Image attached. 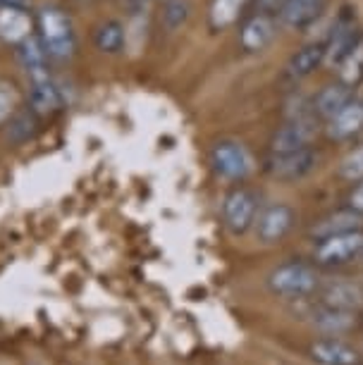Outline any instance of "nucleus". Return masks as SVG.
I'll return each instance as SVG.
<instances>
[{"label": "nucleus", "mask_w": 363, "mask_h": 365, "mask_svg": "<svg viewBox=\"0 0 363 365\" xmlns=\"http://www.w3.org/2000/svg\"><path fill=\"white\" fill-rule=\"evenodd\" d=\"M339 175L347 179V182H363V143L356 146L354 150L342 158L339 163Z\"/></svg>", "instance_id": "26"}, {"label": "nucleus", "mask_w": 363, "mask_h": 365, "mask_svg": "<svg viewBox=\"0 0 363 365\" xmlns=\"http://www.w3.org/2000/svg\"><path fill=\"white\" fill-rule=\"evenodd\" d=\"M189 19V3L187 0H168L163 8V22L168 29H177Z\"/></svg>", "instance_id": "28"}, {"label": "nucleus", "mask_w": 363, "mask_h": 365, "mask_svg": "<svg viewBox=\"0 0 363 365\" xmlns=\"http://www.w3.org/2000/svg\"><path fill=\"white\" fill-rule=\"evenodd\" d=\"M323 63H325V46L308 43L292 55L290 65H287V72H290V77H294V79H304L308 74L316 72Z\"/></svg>", "instance_id": "17"}, {"label": "nucleus", "mask_w": 363, "mask_h": 365, "mask_svg": "<svg viewBox=\"0 0 363 365\" xmlns=\"http://www.w3.org/2000/svg\"><path fill=\"white\" fill-rule=\"evenodd\" d=\"M313 168H316V153L311 148L297 150V153H270L265 160V170L282 182L304 179L306 175H311Z\"/></svg>", "instance_id": "7"}, {"label": "nucleus", "mask_w": 363, "mask_h": 365, "mask_svg": "<svg viewBox=\"0 0 363 365\" xmlns=\"http://www.w3.org/2000/svg\"><path fill=\"white\" fill-rule=\"evenodd\" d=\"M320 306L356 313L363 306V289L356 282H332L320 292Z\"/></svg>", "instance_id": "12"}, {"label": "nucleus", "mask_w": 363, "mask_h": 365, "mask_svg": "<svg viewBox=\"0 0 363 365\" xmlns=\"http://www.w3.org/2000/svg\"><path fill=\"white\" fill-rule=\"evenodd\" d=\"M308 356L318 365H361V354L352 344L337 336H323L316 339L308 349Z\"/></svg>", "instance_id": "9"}, {"label": "nucleus", "mask_w": 363, "mask_h": 365, "mask_svg": "<svg viewBox=\"0 0 363 365\" xmlns=\"http://www.w3.org/2000/svg\"><path fill=\"white\" fill-rule=\"evenodd\" d=\"M39 38L51 58L67 60L74 53L72 22L63 10L44 8L39 12Z\"/></svg>", "instance_id": "2"}, {"label": "nucleus", "mask_w": 363, "mask_h": 365, "mask_svg": "<svg viewBox=\"0 0 363 365\" xmlns=\"http://www.w3.org/2000/svg\"><path fill=\"white\" fill-rule=\"evenodd\" d=\"M356 322V313H347V311H334V308H325L320 306L316 313H313V325H316L320 332L337 336L344 334L354 327Z\"/></svg>", "instance_id": "19"}, {"label": "nucleus", "mask_w": 363, "mask_h": 365, "mask_svg": "<svg viewBox=\"0 0 363 365\" xmlns=\"http://www.w3.org/2000/svg\"><path fill=\"white\" fill-rule=\"evenodd\" d=\"M210 165L223 179L230 182H242L253 172V158L249 148L239 141L223 139L218 141L213 150H210Z\"/></svg>", "instance_id": "3"}, {"label": "nucleus", "mask_w": 363, "mask_h": 365, "mask_svg": "<svg viewBox=\"0 0 363 365\" xmlns=\"http://www.w3.org/2000/svg\"><path fill=\"white\" fill-rule=\"evenodd\" d=\"M272 36H275V22H272V17L265 15V12L251 15L242 24V29H239V43H242L246 53L263 51L272 41Z\"/></svg>", "instance_id": "11"}, {"label": "nucleus", "mask_w": 363, "mask_h": 365, "mask_svg": "<svg viewBox=\"0 0 363 365\" xmlns=\"http://www.w3.org/2000/svg\"><path fill=\"white\" fill-rule=\"evenodd\" d=\"M165 3H168V0H165Z\"/></svg>", "instance_id": "33"}, {"label": "nucleus", "mask_w": 363, "mask_h": 365, "mask_svg": "<svg viewBox=\"0 0 363 365\" xmlns=\"http://www.w3.org/2000/svg\"><path fill=\"white\" fill-rule=\"evenodd\" d=\"M93 43L101 53H118L125 43V29L120 22H106L96 29Z\"/></svg>", "instance_id": "24"}, {"label": "nucleus", "mask_w": 363, "mask_h": 365, "mask_svg": "<svg viewBox=\"0 0 363 365\" xmlns=\"http://www.w3.org/2000/svg\"><path fill=\"white\" fill-rule=\"evenodd\" d=\"M246 0H213L210 5V24L215 29H225V26L235 24L237 17L242 15Z\"/></svg>", "instance_id": "23"}, {"label": "nucleus", "mask_w": 363, "mask_h": 365, "mask_svg": "<svg viewBox=\"0 0 363 365\" xmlns=\"http://www.w3.org/2000/svg\"><path fill=\"white\" fill-rule=\"evenodd\" d=\"M354 98H352V91H349V86L344 84H330L325 88H320V93L316 96V101H313V110L325 117V120H330V117H334L339 113L342 108L349 106Z\"/></svg>", "instance_id": "18"}, {"label": "nucleus", "mask_w": 363, "mask_h": 365, "mask_svg": "<svg viewBox=\"0 0 363 365\" xmlns=\"http://www.w3.org/2000/svg\"><path fill=\"white\" fill-rule=\"evenodd\" d=\"M316 132L318 129L313 120H290L272 136L270 153H297V150L311 148V141L316 139Z\"/></svg>", "instance_id": "8"}, {"label": "nucleus", "mask_w": 363, "mask_h": 365, "mask_svg": "<svg viewBox=\"0 0 363 365\" xmlns=\"http://www.w3.org/2000/svg\"><path fill=\"white\" fill-rule=\"evenodd\" d=\"M34 365H41V363H34Z\"/></svg>", "instance_id": "32"}, {"label": "nucleus", "mask_w": 363, "mask_h": 365, "mask_svg": "<svg viewBox=\"0 0 363 365\" xmlns=\"http://www.w3.org/2000/svg\"><path fill=\"white\" fill-rule=\"evenodd\" d=\"M363 132V101H352L337 115L327 120V136L334 141L354 139Z\"/></svg>", "instance_id": "13"}, {"label": "nucleus", "mask_w": 363, "mask_h": 365, "mask_svg": "<svg viewBox=\"0 0 363 365\" xmlns=\"http://www.w3.org/2000/svg\"><path fill=\"white\" fill-rule=\"evenodd\" d=\"M294 227V210L287 203H268L258 210L256 222H253V232L261 244L272 246L282 241L290 230Z\"/></svg>", "instance_id": "5"}, {"label": "nucleus", "mask_w": 363, "mask_h": 365, "mask_svg": "<svg viewBox=\"0 0 363 365\" xmlns=\"http://www.w3.org/2000/svg\"><path fill=\"white\" fill-rule=\"evenodd\" d=\"M24 0H0V8H22Z\"/></svg>", "instance_id": "31"}, {"label": "nucleus", "mask_w": 363, "mask_h": 365, "mask_svg": "<svg viewBox=\"0 0 363 365\" xmlns=\"http://www.w3.org/2000/svg\"><path fill=\"white\" fill-rule=\"evenodd\" d=\"M285 3H287V0H256L258 10L265 12V15H268V12H272V10L280 12V8H282Z\"/></svg>", "instance_id": "30"}, {"label": "nucleus", "mask_w": 363, "mask_h": 365, "mask_svg": "<svg viewBox=\"0 0 363 365\" xmlns=\"http://www.w3.org/2000/svg\"><path fill=\"white\" fill-rule=\"evenodd\" d=\"M363 38V34L356 29V24L352 19H342L334 24V29L330 31V36L325 41V63H330L337 67L349 53L354 51V46Z\"/></svg>", "instance_id": "10"}, {"label": "nucleus", "mask_w": 363, "mask_h": 365, "mask_svg": "<svg viewBox=\"0 0 363 365\" xmlns=\"http://www.w3.org/2000/svg\"><path fill=\"white\" fill-rule=\"evenodd\" d=\"M0 36L15 43H22L29 36V19L22 8H0Z\"/></svg>", "instance_id": "20"}, {"label": "nucleus", "mask_w": 363, "mask_h": 365, "mask_svg": "<svg viewBox=\"0 0 363 365\" xmlns=\"http://www.w3.org/2000/svg\"><path fill=\"white\" fill-rule=\"evenodd\" d=\"M29 106L34 115H53L63 106L60 88L53 84V79L46 81H31L29 88Z\"/></svg>", "instance_id": "16"}, {"label": "nucleus", "mask_w": 363, "mask_h": 365, "mask_svg": "<svg viewBox=\"0 0 363 365\" xmlns=\"http://www.w3.org/2000/svg\"><path fill=\"white\" fill-rule=\"evenodd\" d=\"M19 48V60H22V65L26 67V72H29V79L31 81H46L51 79V74H48L46 70V48L44 43H41L39 36H34V34H29L22 43H17Z\"/></svg>", "instance_id": "15"}, {"label": "nucleus", "mask_w": 363, "mask_h": 365, "mask_svg": "<svg viewBox=\"0 0 363 365\" xmlns=\"http://www.w3.org/2000/svg\"><path fill=\"white\" fill-rule=\"evenodd\" d=\"M339 77V84H344L352 88L354 84H359L363 79V38L354 46V51L347 55L342 63L334 67Z\"/></svg>", "instance_id": "22"}, {"label": "nucleus", "mask_w": 363, "mask_h": 365, "mask_svg": "<svg viewBox=\"0 0 363 365\" xmlns=\"http://www.w3.org/2000/svg\"><path fill=\"white\" fill-rule=\"evenodd\" d=\"M268 287L272 294L285 296V299H304L318 292L320 274L316 267L301 263V260H290V263L277 265L268 274Z\"/></svg>", "instance_id": "1"}, {"label": "nucleus", "mask_w": 363, "mask_h": 365, "mask_svg": "<svg viewBox=\"0 0 363 365\" xmlns=\"http://www.w3.org/2000/svg\"><path fill=\"white\" fill-rule=\"evenodd\" d=\"M363 253V232L354 230V232H342V234H332V237L318 239L316 246V260L320 265H344L349 260H354L356 256Z\"/></svg>", "instance_id": "4"}, {"label": "nucleus", "mask_w": 363, "mask_h": 365, "mask_svg": "<svg viewBox=\"0 0 363 365\" xmlns=\"http://www.w3.org/2000/svg\"><path fill=\"white\" fill-rule=\"evenodd\" d=\"M258 215V201L249 189H232L223 201V220L232 234L249 232Z\"/></svg>", "instance_id": "6"}, {"label": "nucleus", "mask_w": 363, "mask_h": 365, "mask_svg": "<svg viewBox=\"0 0 363 365\" xmlns=\"http://www.w3.org/2000/svg\"><path fill=\"white\" fill-rule=\"evenodd\" d=\"M327 0H287L280 8V22L290 29H304L323 15Z\"/></svg>", "instance_id": "14"}, {"label": "nucleus", "mask_w": 363, "mask_h": 365, "mask_svg": "<svg viewBox=\"0 0 363 365\" xmlns=\"http://www.w3.org/2000/svg\"><path fill=\"white\" fill-rule=\"evenodd\" d=\"M359 215L354 210H339L334 215H327L325 220H320L318 227H313V234L318 239L332 237V234H342V232H354L359 230Z\"/></svg>", "instance_id": "21"}, {"label": "nucleus", "mask_w": 363, "mask_h": 365, "mask_svg": "<svg viewBox=\"0 0 363 365\" xmlns=\"http://www.w3.org/2000/svg\"><path fill=\"white\" fill-rule=\"evenodd\" d=\"M349 210H354L356 215H363V182H356V187L349 194Z\"/></svg>", "instance_id": "29"}, {"label": "nucleus", "mask_w": 363, "mask_h": 365, "mask_svg": "<svg viewBox=\"0 0 363 365\" xmlns=\"http://www.w3.org/2000/svg\"><path fill=\"white\" fill-rule=\"evenodd\" d=\"M17 106H19V96L15 84L0 81V125H8L10 117L17 113Z\"/></svg>", "instance_id": "27"}, {"label": "nucleus", "mask_w": 363, "mask_h": 365, "mask_svg": "<svg viewBox=\"0 0 363 365\" xmlns=\"http://www.w3.org/2000/svg\"><path fill=\"white\" fill-rule=\"evenodd\" d=\"M36 134V115L31 113H15L8 122V139L15 143L29 141Z\"/></svg>", "instance_id": "25"}]
</instances>
